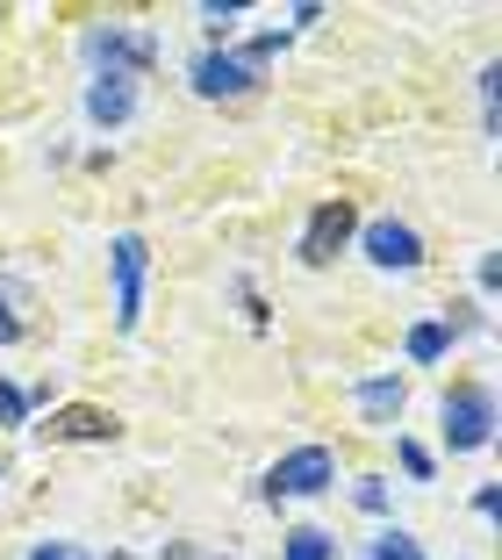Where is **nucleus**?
Listing matches in <instances>:
<instances>
[{
  "label": "nucleus",
  "mask_w": 502,
  "mask_h": 560,
  "mask_svg": "<svg viewBox=\"0 0 502 560\" xmlns=\"http://www.w3.org/2000/svg\"><path fill=\"white\" fill-rule=\"evenodd\" d=\"M151 58H159V44H151L144 30H130V22L86 30V66H94V80H137Z\"/></svg>",
  "instance_id": "obj_1"
},
{
  "label": "nucleus",
  "mask_w": 502,
  "mask_h": 560,
  "mask_svg": "<svg viewBox=\"0 0 502 560\" xmlns=\"http://www.w3.org/2000/svg\"><path fill=\"white\" fill-rule=\"evenodd\" d=\"M488 439H495V396H488L481 381H467V388L445 396V445L453 453H481Z\"/></svg>",
  "instance_id": "obj_2"
},
{
  "label": "nucleus",
  "mask_w": 502,
  "mask_h": 560,
  "mask_svg": "<svg viewBox=\"0 0 502 560\" xmlns=\"http://www.w3.org/2000/svg\"><path fill=\"white\" fill-rule=\"evenodd\" d=\"M108 266H115V324L137 330V324H144V266H151V245L137 231H122L108 245Z\"/></svg>",
  "instance_id": "obj_3"
},
{
  "label": "nucleus",
  "mask_w": 502,
  "mask_h": 560,
  "mask_svg": "<svg viewBox=\"0 0 502 560\" xmlns=\"http://www.w3.org/2000/svg\"><path fill=\"white\" fill-rule=\"evenodd\" d=\"M352 231H359V215H352V201H316L308 209V223H302V266H330L345 245H352Z\"/></svg>",
  "instance_id": "obj_4"
},
{
  "label": "nucleus",
  "mask_w": 502,
  "mask_h": 560,
  "mask_svg": "<svg viewBox=\"0 0 502 560\" xmlns=\"http://www.w3.org/2000/svg\"><path fill=\"white\" fill-rule=\"evenodd\" d=\"M330 481H338L330 445H294L288 460H273V475H266V495H324Z\"/></svg>",
  "instance_id": "obj_5"
},
{
  "label": "nucleus",
  "mask_w": 502,
  "mask_h": 560,
  "mask_svg": "<svg viewBox=\"0 0 502 560\" xmlns=\"http://www.w3.org/2000/svg\"><path fill=\"white\" fill-rule=\"evenodd\" d=\"M187 80H195L201 101H244L252 86H259V66H252V58H237V50H201Z\"/></svg>",
  "instance_id": "obj_6"
},
{
  "label": "nucleus",
  "mask_w": 502,
  "mask_h": 560,
  "mask_svg": "<svg viewBox=\"0 0 502 560\" xmlns=\"http://www.w3.org/2000/svg\"><path fill=\"white\" fill-rule=\"evenodd\" d=\"M359 252H366L381 273H409V266H423V237L409 231V223H395V215L366 223V231H359Z\"/></svg>",
  "instance_id": "obj_7"
},
{
  "label": "nucleus",
  "mask_w": 502,
  "mask_h": 560,
  "mask_svg": "<svg viewBox=\"0 0 502 560\" xmlns=\"http://www.w3.org/2000/svg\"><path fill=\"white\" fill-rule=\"evenodd\" d=\"M44 431H50V439H66V445H108L115 439V417L94 410V402H72V410H58Z\"/></svg>",
  "instance_id": "obj_8"
},
{
  "label": "nucleus",
  "mask_w": 502,
  "mask_h": 560,
  "mask_svg": "<svg viewBox=\"0 0 502 560\" xmlns=\"http://www.w3.org/2000/svg\"><path fill=\"white\" fill-rule=\"evenodd\" d=\"M352 402H359V417H366V424H381V431H395V417H402V381L395 374H373V381H359L352 388Z\"/></svg>",
  "instance_id": "obj_9"
},
{
  "label": "nucleus",
  "mask_w": 502,
  "mask_h": 560,
  "mask_svg": "<svg viewBox=\"0 0 502 560\" xmlns=\"http://www.w3.org/2000/svg\"><path fill=\"white\" fill-rule=\"evenodd\" d=\"M86 116H94L101 130L130 122L137 116V80H94V86H86Z\"/></svg>",
  "instance_id": "obj_10"
},
{
  "label": "nucleus",
  "mask_w": 502,
  "mask_h": 560,
  "mask_svg": "<svg viewBox=\"0 0 502 560\" xmlns=\"http://www.w3.org/2000/svg\"><path fill=\"white\" fill-rule=\"evenodd\" d=\"M445 346H453V324H409V360L417 366L445 360Z\"/></svg>",
  "instance_id": "obj_11"
},
{
  "label": "nucleus",
  "mask_w": 502,
  "mask_h": 560,
  "mask_svg": "<svg viewBox=\"0 0 502 560\" xmlns=\"http://www.w3.org/2000/svg\"><path fill=\"white\" fill-rule=\"evenodd\" d=\"M288 560H330V532H316V525L288 532Z\"/></svg>",
  "instance_id": "obj_12"
},
{
  "label": "nucleus",
  "mask_w": 502,
  "mask_h": 560,
  "mask_svg": "<svg viewBox=\"0 0 502 560\" xmlns=\"http://www.w3.org/2000/svg\"><path fill=\"white\" fill-rule=\"evenodd\" d=\"M373 560H423V546L417 539H409V532H381V539H373Z\"/></svg>",
  "instance_id": "obj_13"
},
{
  "label": "nucleus",
  "mask_w": 502,
  "mask_h": 560,
  "mask_svg": "<svg viewBox=\"0 0 502 560\" xmlns=\"http://www.w3.org/2000/svg\"><path fill=\"white\" fill-rule=\"evenodd\" d=\"M0 424H30V396H22L8 374H0Z\"/></svg>",
  "instance_id": "obj_14"
},
{
  "label": "nucleus",
  "mask_w": 502,
  "mask_h": 560,
  "mask_svg": "<svg viewBox=\"0 0 502 560\" xmlns=\"http://www.w3.org/2000/svg\"><path fill=\"white\" fill-rule=\"evenodd\" d=\"M395 453H402V467H409V475H417V481H431V453H423L417 439H402V445H395Z\"/></svg>",
  "instance_id": "obj_15"
},
{
  "label": "nucleus",
  "mask_w": 502,
  "mask_h": 560,
  "mask_svg": "<svg viewBox=\"0 0 502 560\" xmlns=\"http://www.w3.org/2000/svg\"><path fill=\"white\" fill-rule=\"evenodd\" d=\"M201 22H209V36H230L244 22V8H201Z\"/></svg>",
  "instance_id": "obj_16"
},
{
  "label": "nucleus",
  "mask_w": 502,
  "mask_h": 560,
  "mask_svg": "<svg viewBox=\"0 0 502 560\" xmlns=\"http://www.w3.org/2000/svg\"><path fill=\"white\" fill-rule=\"evenodd\" d=\"M352 495H359V511H388V489H381V481H359Z\"/></svg>",
  "instance_id": "obj_17"
},
{
  "label": "nucleus",
  "mask_w": 502,
  "mask_h": 560,
  "mask_svg": "<svg viewBox=\"0 0 502 560\" xmlns=\"http://www.w3.org/2000/svg\"><path fill=\"white\" fill-rule=\"evenodd\" d=\"M15 338H22V316L8 310V295H0V346H15Z\"/></svg>",
  "instance_id": "obj_18"
},
{
  "label": "nucleus",
  "mask_w": 502,
  "mask_h": 560,
  "mask_svg": "<svg viewBox=\"0 0 502 560\" xmlns=\"http://www.w3.org/2000/svg\"><path fill=\"white\" fill-rule=\"evenodd\" d=\"M30 560H86V553H80V546H50L44 539V546H30Z\"/></svg>",
  "instance_id": "obj_19"
},
{
  "label": "nucleus",
  "mask_w": 502,
  "mask_h": 560,
  "mask_svg": "<svg viewBox=\"0 0 502 560\" xmlns=\"http://www.w3.org/2000/svg\"><path fill=\"white\" fill-rule=\"evenodd\" d=\"M173 560H215V553H201V546H187V539H179V546H173Z\"/></svg>",
  "instance_id": "obj_20"
},
{
  "label": "nucleus",
  "mask_w": 502,
  "mask_h": 560,
  "mask_svg": "<svg viewBox=\"0 0 502 560\" xmlns=\"http://www.w3.org/2000/svg\"><path fill=\"white\" fill-rule=\"evenodd\" d=\"M108 560H137V553H108Z\"/></svg>",
  "instance_id": "obj_21"
}]
</instances>
